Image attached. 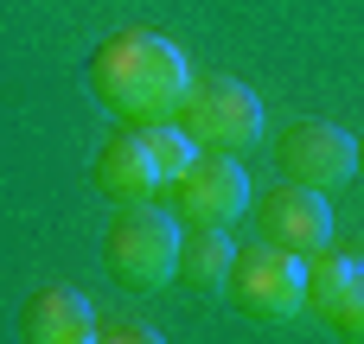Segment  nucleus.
Masks as SVG:
<instances>
[{"mask_svg": "<svg viewBox=\"0 0 364 344\" xmlns=\"http://www.w3.org/2000/svg\"><path fill=\"white\" fill-rule=\"evenodd\" d=\"M192 83V64L173 38L147 26H122L90 51V89L122 121H166Z\"/></svg>", "mask_w": 364, "mask_h": 344, "instance_id": "nucleus-1", "label": "nucleus"}, {"mask_svg": "<svg viewBox=\"0 0 364 344\" xmlns=\"http://www.w3.org/2000/svg\"><path fill=\"white\" fill-rule=\"evenodd\" d=\"M173 121L192 134V147L243 153V147H256V140H262V96H256L250 83H237V77L211 70V77H192V83H186V96H179Z\"/></svg>", "mask_w": 364, "mask_h": 344, "instance_id": "nucleus-2", "label": "nucleus"}, {"mask_svg": "<svg viewBox=\"0 0 364 344\" xmlns=\"http://www.w3.org/2000/svg\"><path fill=\"white\" fill-rule=\"evenodd\" d=\"M230 300L256 319H301L307 313V255L282 243H256L230 262Z\"/></svg>", "mask_w": 364, "mask_h": 344, "instance_id": "nucleus-3", "label": "nucleus"}, {"mask_svg": "<svg viewBox=\"0 0 364 344\" xmlns=\"http://www.w3.org/2000/svg\"><path fill=\"white\" fill-rule=\"evenodd\" d=\"M102 262L128 287H166L173 268H179V223L147 211V204H128L102 236Z\"/></svg>", "mask_w": 364, "mask_h": 344, "instance_id": "nucleus-4", "label": "nucleus"}, {"mask_svg": "<svg viewBox=\"0 0 364 344\" xmlns=\"http://www.w3.org/2000/svg\"><path fill=\"white\" fill-rule=\"evenodd\" d=\"M250 211V179L237 166V153H218V147H198L192 166L173 179V217L179 223H237Z\"/></svg>", "mask_w": 364, "mask_h": 344, "instance_id": "nucleus-5", "label": "nucleus"}, {"mask_svg": "<svg viewBox=\"0 0 364 344\" xmlns=\"http://www.w3.org/2000/svg\"><path fill=\"white\" fill-rule=\"evenodd\" d=\"M275 153H282V172H288L294 185H314V192H326V198L358 172V140H352L339 121H294Z\"/></svg>", "mask_w": 364, "mask_h": 344, "instance_id": "nucleus-6", "label": "nucleus"}, {"mask_svg": "<svg viewBox=\"0 0 364 344\" xmlns=\"http://www.w3.org/2000/svg\"><path fill=\"white\" fill-rule=\"evenodd\" d=\"M262 243H282V249H294V255H314V249H326L333 243V204H326V192H314V185H275L269 198H262Z\"/></svg>", "mask_w": 364, "mask_h": 344, "instance_id": "nucleus-7", "label": "nucleus"}, {"mask_svg": "<svg viewBox=\"0 0 364 344\" xmlns=\"http://www.w3.org/2000/svg\"><path fill=\"white\" fill-rule=\"evenodd\" d=\"M96 306L77 294V287H38L26 306H19V338L26 344H96Z\"/></svg>", "mask_w": 364, "mask_h": 344, "instance_id": "nucleus-8", "label": "nucleus"}, {"mask_svg": "<svg viewBox=\"0 0 364 344\" xmlns=\"http://www.w3.org/2000/svg\"><path fill=\"white\" fill-rule=\"evenodd\" d=\"M96 185L109 198H122V204H147L166 185L160 166H154V153H147V140H141V128H122V134H109L96 147Z\"/></svg>", "mask_w": 364, "mask_h": 344, "instance_id": "nucleus-9", "label": "nucleus"}, {"mask_svg": "<svg viewBox=\"0 0 364 344\" xmlns=\"http://www.w3.org/2000/svg\"><path fill=\"white\" fill-rule=\"evenodd\" d=\"M230 262H237L230 236L218 223H192V230H179V268H173V281H186L198 294H218L230 281Z\"/></svg>", "mask_w": 364, "mask_h": 344, "instance_id": "nucleus-10", "label": "nucleus"}, {"mask_svg": "<svg viewBox=\"0 0 364 344\" xmlns=\"http://www.w3.org/2000/svg\"><path fill=\"white\" fill-rule=\"evenodd\" d=\"M364 274L358 255H339V249H314L307 255V313L320 319V326H333V313H339V300L352 294V281Z\"/></svg>", "mask_w": 364, "mask_h": 344, "instance_id": "nucleus-11", "label": "nucleus"}, {"mask_svg": "<svg viewBox=\"0 0 364 344\" xmlns=\"http://www.w3.org/2000/svg\"><path fill=\"white\" fill-rule=\"evenodd\" d=\"M333 332H339V338H352V344H364V274L352 281V294L339 300V313H333Z\"/></svg>", "mask_w": 364, "mask_h": 344, "instance_id": "nucleus-12", "label": "nucleus"}, {"mask_svg": "<svg viewBox=\"0 0 364 344\" xmlns=\"http://www.w3.org/2000/svg\"><path fill=\"white\" fill-rule=\"evenodd\" d=\"M96 338H115V344H154L160 332H154V326H141V319H128V313H115L109 326H96Z\"/></svg>", "mask_w": 364, "mask_h": 344, "instance_id": "nucleus-13", "label": "nucleus"}, {"mask_svg": "<svg viewBox=\"0 0 364 344\" xmlns=\"http://www.w3.org/2000/svg\"><path fill=\"white\" fill-rule=\"evenodd\" d=\"M358 166H364V140H358Z\"/></svg>", "mask_w": 364, "mask_h": 344, "instance_id": "nucleus-14", "label": "nucleus"}]
</instances>
